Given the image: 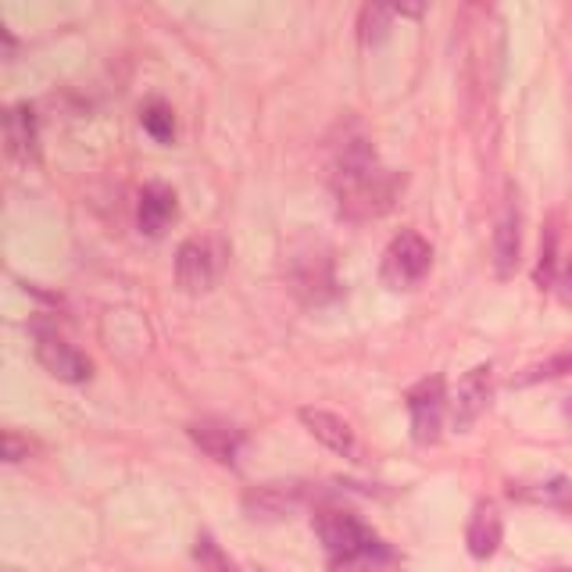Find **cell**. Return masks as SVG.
Returning a JSON list of instances; mask_svg holds the SVG:
<instances>
[{
    "instance_id": "cell-24",
    "label": "cell",
    "mask_w": 572,
    "mask_h": 572,
    "mask_svg": "<svg viewBox=\"0 0 572 572\" xmlns=\"http://www.w3.org/2000/svg\"><path fill=\"white\" fill-rule=\"evenodd\" d=\"M554 286H559V297L572 308V258H569V265L559 273V283H554Z\"/></svg>"
},
{
    "instance_id": "cell-22",
    "label": "cell",
    "mask_w": 572,
    "mask_h": 572,
    "mask_svg": "<svg viewBox=\"0 0 572 572\" xmlns=\"http://www.w3.org/2000/svg\"><path fill=\"white\" fill-rule=\"evenodd\" d=\"M554 247H559V236H554V226H548V236H544V251H540V265H537V283L540 286H551L559 283V258H554Z\"/></svg>"
},
{
    "instance_id": "cell-13",
    "label": "cell",
    "mask_w": 572,
    "mask_h": 572,
    "mask_svg": "<svg viewBox=\"0 0 572 572\" xmlns=\"http://www.w3.org/2000/svg\"><path fill=\"white\" fill-rule=\"evenodd\" d=\"M297 419L305 422L308 433L326 443L329 451H337L344 458H355L358 454V440H355V429L347 426L340 416H333V411H323V408H300Z\"/></svg>"
},
{
    "instance_id": "cell-8",
    "label": "cell",
    "mask_w": 572,
    "mask_h": 572,
    "mask_svg": "<svg viewBox=\"0 0 572 572\" xmlns=\"http://www.w3.org/2000/svg\"><path fill=\"white\" fill-rule=\"evenodd\" d=\"M490 397H494V365H476L462 376V384L454 390V401H451V422L454 429H466L483 416L490 408Z\"/></svg>"
},
{
    "instance_id": "cell-3",
    "label": "cell",
    "mask_w": 572,
    "mask_h": 572,
    "mask_svg": "<svg viewBox=\"0 0 572 572\" xmlns=\"http://www.w3.org/2000/svg\"><path fill=\"white\" fill-rule=\"evenodd\" d=\"M429 265H433V247H429L426 236L416 229H401L384 251L379 276H384L390 290H411V286L426 279Z\"/></svg>"
},
{
    "instance_id": "cell-19",
    "label": "cell",
    "mask_w": 572,
    "mask_h": 572,
    "mask_svg": "<svg viewBox=\"0 0 572 572\" xmlns=\"http://www.w3.org/2000/svg\"><path fill=\"white\" fill-rule=\"evenodd\" d=\"M194 559L204 572H244L241 565H236L226 551L218 548V540L212 533H197L194 540Z\"/></svg>"
},
{
    "instance_id": "cell-5",
    "label": "cell",
    "mask_w": 572,
    "mask_h": 572,
    "mask_svg": "<svg viewBox=\"0 0 572 572\" xmlns=\"http://www.w3.org/2000/svg\"><path fill=\"white\" fill-rule=\"evenodd\" d=\"M37 361L61 384H86L93 376V361L51 329H37Z\"/></svg>"
},
{
    "instance_id": "cell-10",
    "label": "cell",
    "mask_w": 572,
    "mask_h": 572,
    "mask_svg": "<svg viewBox=\"0 0 572 572\" xmlns=\"http://www.w3.org/2000/svg\"><path fill=\"white\" fill-rule=\"evenodd\" d=\"M186 433L204 454L215 458L218 466H233L244 448V429H236L233 422H222V419H201L190 426Z\"/></svg>"
},
{
    "instance_id": "cell-11",
    "label": "cell",
    "mask_w": 572,
    "mask_h": 572,
    "mask_svg": "<svg viewBox=\"0 0 572 572\" xmlns=\"http://www.w3.org/2000/svg\"><path fill=\"white\" fill-rule=\"evenodd\" d=\"M519 254H522V215H519L515 194H508L504 208L498 215V226H494V268H498V276L515 273Z\"/></svg>"
},
{
    "instance_id": "cell-7",
    "label": "cell",
    "mask_w": 572,
    "mask_h": 572,
    "mask_svg": "<svg viewBox=\"0 0 572 572\" xmlns=\"http://www.w3.org/2000/svg\"><path fill=\"white\" fill-rule=\"evenodd\" d=\"M308 501V487L305 483H258L244 494V512L254 522H279L286 515H294L300 504Z\"/></svg>"
},
{
    "instance_id": "cell-23",
    "label": "cell",
    "mask_w": 572,
    "mask_h": 572,
    "mask_svg": "<svg viewBox=\"0 0 572 572\" xmlns=\"http://www.w3.org/2000/svg\"><path fill=\"white\" fill-rule=\"evenodd\" d=\"M33 451H37V443L29 440V437H19L14 429H8V433H4V458H8L11 466L14 462H25V458L33 454Z\"/></svg>"
},
{
    "instance_id": "cell-18",
    "label": "cell",
    "mask_w": 572,
    "mask_h": 572,
    "mask_svg": "<svg viewBox=\"0 0 572 572\" xmlns=\"http://www.w3.org/2000/svg\"><path fill=\"white\" fill-rule=\"evenodd\" d=\"M140 122L143 130H147L157 143H172L176 140V115H172V108L165 101H147L140 108Z\"/></svg>"
},
{
    "instance_id": "cell-16",
    "label": "cell",
    "mask_w": 572,
    "mask_h": 572,
    "mask_svg": "<svg viewBox=\"0 0 572 572\" xmlns=\"http://www.w3.org/2000/svg\"><path fill=\"white\" fill-rule=\"evenodd\" d=\"M329 572H397V554L384 537H372L347 559H333Z\"/></svg>"
},
{
    "instance_id": "cell-14",
    "label": "cell",
    "mask_w": 572,
    "mask_h": 572,
    "mask_svg": "<svg viewBox=\"0 0 572 572\" xmlns=\"http://www.w3.org/2000/svg\"><path fill=\"white\" fill-rule=\"evenodd\" d=\"M501 537H504V522L494 501H480L472 508V519H469V530H466V544L472 559H490L498 548H501Z\"/></svg>"
},
{
    "instance_id": "cell-1",
    "label": "cell",
    "mask_w": 572,
    "mask_h": 572,
    "mask_svg": "<svg viewBox=\"0 0 572 572\" xmlns=\"http://www.w3.org/2000/svg\"><path fill=\"white\" fill-rule=\"evenodd\" d=\"M405 180L397 172L384 168L376 157L369 136H344L333 157V194H337V212L347 222H369L384 215Z\"/></svg>"
},
{
    "instance_id": "cell-12",
    "label": "cell",
    "mask_w": 572,
    "mask_h": 572,
    "mask_svg": "<svg viewBox=\"0 0 572 572\" xmlns=\"http://www.w3.org/2000/svg\"><path fill=\"white\" fill-rule=\"evenodd\" d=\"M180 212V201H176V190L165 186V183H147L140 190V201H136V226L140 233L147 236H162L168 229V222L176 218Z\"/></svg>"
},
{
    "instance_id": "cell-20",
    "label": "cell",
    "mask_w": 572,
    "mask_h": 572,
    "mask_svg": "<svg viewBox=\"0 0 572 572\" xmlns=\"http://www.w3.org/2000/svg\"><path fill=\"white\" fill-rule=\"evenodd\" d=\"M562 376H572V351H565V355H554V358H548V361H537V365H530L527 372L515 376V387L548 384V379H562Z\"/></svg>"
},
{
    "instance_id": "cell-4",
    "label": "cell",
    "mask_w": 572,
    "mask_h": 572,
    "mask_svg": "<svg viewBox=\"0 0 572 572\" xmlns=\"http://www.w3.org/2000/svg\"><path fill=\"white\" fill-rule=\"evenodd\" d=\"M315 533H319L329 562L347 559V554H355L376 537L355 512H347V508H337V504H323L319 512H315Z\"/></svg>"
},
{
    "instance_id": "cell-17",
    "label": "cell",
    "mask_w": 572,
    "mask_h": 572,
    "mask_svg": "<svg viewBox=\"0 0 572 572\" xmlns=\"http://www.w3.org/2000/svg\"><path fill=\"white\" fill-rule=\"evenodd\" d=\"M397 14H401V11H397V4H365L361 14H358V37H361V43L372 47V43L384 40Z\"/></svg>"
},
{
    "instance_id": "cell-2",
    "label": "cell",
    "mask_w": 572,
    "mask_h": 572,
    "mask_svg": "<svg viewBox=\"0 0 572 572\" xmlns=\"http://www.w3.org/2000/svg\"><path fill=\"white\" fill-rule=\"evenodd\" d=\"M226 241L222 236H190L176 251V283L186 294H208L226 268Z\"/></svg>"
},
{
    "instance_id": "cell-15",
    "label": "cell",
    "mask_w": 572,
    "mask_h": 572,
    "mask_svg": "<svg viewBox=\"0 0 572 572\" xmlns=\"http://www.w3.org/2000/svg\"><path fill=\"white\" fill-rule=\"evenodd\" d=\"M4 143L14 162H33L37 157V111L33 104H14L4 115Z\"/></svg>"
},
{
    "instance_id": "cell-9",
    "label": "cell",
    "mask_w": 572,
    "mask_h": 572,
    "mask_svg": "<svg viewBox=\"0 0 572 572\" xmlns=\"http://www.w3.org/2000/svg\"><path fill=\"white\" fill-rule=\"evenodd\" d=\"M294 290L297 294H305L308 300H326L333 294V286H337V279H333V258H329V251H323L319 244H311L308 251H300L294 254Z\"/></svg>"
},
{
    "instance_id": "cell-6",
    "label": "cell",
    "mask_w": 572,
    "mask_h": 572,
    "mask_svg": "<svg viewBox=\"0 0 572 572\" xmlns=\"http://www.w3.org/2000/svg\"><path fill=\"white\" fill-rule=\"evenodd\" d=\"M408 416H411V437L416 443H437L440 440V422H443V379L440 376H429L422 384H416L408 394Z\"/></svg>"
},
{
    "instance_id": "cell-21",
    "label": "cell",
    "mask_w": 572,
    "mask_h": 572,
    "mask_svg": "<svg viewBox=\"0 0 572 572\" xmlns=\"http://www.w3.org/2000/svg\"><path fill=\"white\" fill-rule=\"evenodd\" d=\"M512 498H530V501H544V504H565V501H572V487H569V480L540 483L537 490H515L512 487Z\"/></svg>"
}]
</instances>
